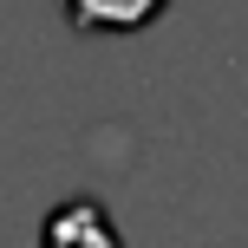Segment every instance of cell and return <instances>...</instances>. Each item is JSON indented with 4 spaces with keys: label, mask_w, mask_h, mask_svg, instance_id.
<instances>
[{
    "label": "cell",
    "mask_w": 248,
    "mask_h": 248,
    "mask_svg": "<svg viewBox=\"0 0 248 248\" xmlns=\"http://www.w3.org/2000/svg\"><path fill=\"white\" fill-rule=\"evenodd\" d=\"M59 7L72 20V33L105 39V33H144V26H157L170 0H59Z\"/></svg>",
    "instance_id": "cell-1"
},
{
    "label": "cell",
    "mask_w": 248,
    "mask_h": 248,
    "mask_svg": "<svg viewBox=\"0 0 248 248\" xmlns=\"http://www.w3.org/2000/svg\"><path fill=\"white\" fill-rule=\"evenodd\" d=\"M52 248H65V242H92V248H111L118 242V229L105 222V209L92 196H72V202H59V209L46 216V229H39Z\"/></svg>",
    "instance_id": "cell-2"
}]
</instances>
